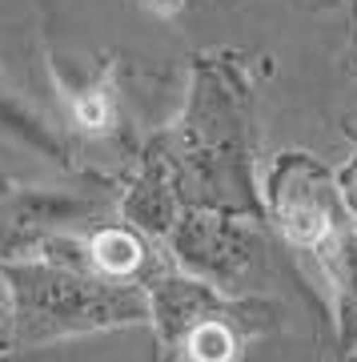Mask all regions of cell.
<instances>
[{
	"label": "cell",
	"mask_w": 357,
	"mask_h": 362,
	"mask_svg": "<svg viewBox=\"0 0 357 362\" xmlns=\"http://www.w3.org/2000/svg\"><path fill=\"white\" fill-rule=\"evenodd\" d=\"M317 254L325 274L333 278V286L357 302V214L345 209V218L329 230V238L317 246Z\"/></svg>",
	"instance_id": "8"
},
{
	"label": "cell",
	"mask_w": 357,
	"mask_h": 362,
	"mask_svg": "<svg viewBox=\"0 0 357 362\" xmlns=\"http://www.w3.org/2000/svg\"><path fill=\"white\" fill-rule=\"evenodd\" d=\"M8 221L20 230H44V226H64V221L89 218L92 202L73 194V189H16L8 197Z\"/></svg>",
	"instance_id": "5"
},
{
	"label": "cell",
	"mask_w": 357,
	"mask_h": 362,
	"mask_svg": "<svg viewBox=\"0 0 357 362\" xmlns=\"http://www.w3.org/2000/svg\"><path fill=\"white\" fill-rule=\"evenodd\" d=\"M149 306H153V322L169 338H185L197 322L225 314V298L217 294L213 282L185 274V278H161L149 286Z\"/></svg>",
	"instance_id": "4"
},
{
	"label": "cell",
	"mask_w": 357,
	"mask_h": 362,
	"mask_svg": "<svg viewBox=\"0 0 357 362\" xmlns=\"http://www.w3.org/2000/svg\"><path fill=\"white\" fill-rule=\"evenodd\" d=\"M13 294V326L20 346H44L52 338H73L89 330L149 322V290L113 282L92 270H73L49 258L4 262L0 266Z\"/></svg>",
	"instance_id": "1"
},
{
	"label": "cell",
	"mask_w": 357,
	"mask_h": 362,
	"mask_svg": "<svg viewBox=\"0 0 357 362\" xmlns=\"http://www.w3.org/2000/svg\"><path fill=\"white\" fill-rule=\"evenodd\" d=\"M125 214H128V221H137L140 230H149V233H169L177 226V218H173V197H169V189L157 177H145L133 189V197L125 202Z\"/></svg>",
	"instance_id": "9"
},
{
	"label": "cell",
	"mask_w": 357,
	"mask_h": 362,
	"mask_svg": "<svg viewBox=\"0 0 357 362\" xmlns=\"http://www.w3.org/2000/svg\"><path fill=\"white\" fill-rule=\"evenodd\" d=\"M0 133H8L13 141L28 145V149H37L40 157H49V161H64V141L56 137L49 121L40 113H32L25 101H16L13 93L0 89Z\"/></svg>",
	"instance_id": "7"
},
{
	"label": "cell",
	"mask_w": 357,
	"mask_h": 362,
	"mask_svg": "<svg viewBox=\"0 0 357 362\" xmlns=\"http://www.w3.org/2000/svg\"><path fill=\"white\" fill-rule=\"evenodd\" d=\"M265 202L281 233L301 250H317L345 218L341 185L309 153H281L265 173Z\"/></svg>",
	"instance_id": "2"
},
{
	"label": "cell",
	"mask_w": 357,
	"mask_h": 362,
	"mask_svg": "<svg viewBox=\"0 0 357 362\" xmlns=\"http://www.w3.org/2000/svg\"><path fill=\"white\" fill-rule=\"evenodd\" d=\"M185 0H145V8H153V13H177Z\"/></svg>",
	"instance_id": "13"
},
{
	"label": "cell",
	"mask_w": 357,
	"mask_h": 362,
	"mask_svg": "<svg viewBox=\"0 0 357 362\" xmlns=\"http://www.w3.org/2000/svg\"><path fill=\"white\" fill-rule=\"evenodd\" d=\"M89 258L101 278L128 282L145 266V242L133 230H125V226H101L89 238Z\"/></svg>",
	"instance_id": "6"
},
{
	"label": "cell",
	"mask_w": 357,
	"mask_h": 362,
	"mask_svg": "<svg viewBox=\"0 0 357 362\" xmlns=\"http://www.w3.org/2000/svg\"><path fill=\"white\" fill-rule=\"evenodd\" d=\"M73 117H77L80 129H104L109 125V117H113V109H109V97L97 89H85L73 97Z\"/></svg>",
	"instance_id": "11"
},
{
	"label": "cell",
	"mask_w": 357,
	"mask_h": 362,
	"mask_svg": "<svg viewBox=\"0 0 357 362\" xmlns=\"http://www.w3.org/2000/svg\"><path fill=\"white\" fill-rule=\"evenodd\" d=\"M173 254L185 266V274L205 278L217 290L237 282L253 262V233L233 226L225 218L189 214L173 226Z\"/></svg>",
	"instance_id": "3"
},
{
	"label": "cell",
	"mask_w": 357,
	"mask_h": 362,
	"mask_svg": "<svg viewBox=\"0 0 357 362\" xmlns=\"http://www.w3.org/2000/svg\"><path fill=\"white\" fill-rule=\"evenodd\" d=\"M337 185H341V202H345V209H349V214H357V161L349 169H345V177L337 181Z\"/></svg>",
	"instance_id": "12"
},
{
	"label": "cell",
	"mask_w": 357,
	"mask_h": 362,
	"mask_svg": "<svg viewBox=\"0 0 357 362\" xmlns=\"http://www.w3.org/2000/svg\"><path fill=\"white\" fill-rule=\"evenodd\" d=\"M185 354L193 362H233L237 358V334H233L229 318L213 314V318L197 322L185 334Z\"/></svg>",
	"instance_id": "10"
}]
</instances>
